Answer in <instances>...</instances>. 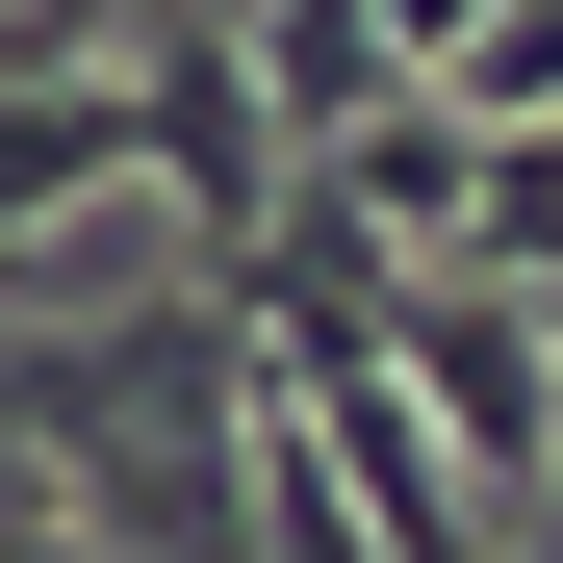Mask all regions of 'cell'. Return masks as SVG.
<instances>
[{
  "instance_id": "obj_3",
  "label": "cell",
  "mask_w": 563,
  "mask_h": 563,
  "mask_svg": "<svg viewBox=\"0 0 563 563\" xmlns=\"http://www.w3.org/2000/svg\"><path fill=\"white\" fill-rule=\"evenodd\" d=\"M308 206H358L385 256H461V206H487V129H461V103H385L358 154H308Z\"/></svg>"
},
{
  "instance_id": "obj_1",
  "label": "cell",
  "mask_w": 563,
  "mask_h": 563,
  "mask_svg": "<svg viewBox=\"0 0 563 563\" xmlns=\"http://www.w3.org/2000/svg\"><path fill=\"white\" fill-rule=\"evenodd\" d=\"M385 358H410V410H435V461H461V487H487V512H538L563 487V308H512V282H410V308H385Z\"/></svg>"
},
{
  "instance_id": "obj_4",
  "label": "cell",
  "mask_w": 563,
  "mask_h": 563,
  "mask_svg": "<svg viewBox=\"0 0 563 563\" xmlns=\"http://www.w3.org/2000/svg\"><path fill=\"white\" fill-rule=\"evenodd\" d=\"M231 538H256V563H385V512L333 487V435L282 410V385H256V435H231Z\"/></svg>"
},
{
  "instance_id": "obj_5",
  "label": "cell",
  "mask_w": 563,
  "mask_h": 563,
  "mask_svg": "<svg viewBox=\"0 0 563 563\" xmlns=\"http://www.w3.org/2000/svg\"><path fill=\"white\" fill-rule=\"evenodd\" d=\"M77 179H154V103H129V77H52V103H0V231H52Z\"/></svg>"
},
{
  "instance_id": "obj_8",
  "label": "cell",
  "mask_w": 563,
  "mask_h": 563,
  "mask_svg": "<svg viewBox=\"0 0 563 563\" xmlns=\"http://www.w3.org/2000/svg\"><path fill=\"white\" fill-rule=\"evenodd\" d=\"M0 563H77V538H0Z\"/></svg>"
},
{
  "instance_id": "obj_6",
  "label": "cell",
  "mask_w": 563,
  "mask_h": 563,
  "mask_svg": "<svg viewBox=\"0 0 563 563\" xmlns=\"http://www.w3.org/2000/svg\"><path fill=\"white\" fill-rule=\"evenodd\" d=\"M461 282L563 308V129H487V206H461Z\"/></svg>"
},
{
  "instance_id": "obj_7",
  "label": "cell",
  "mask_w": 563,
  "mask_h": 563,
  "mask_svg": "<svg viewBox=\"0 0 563 563\" xmlns=\"http://www.w3.org/2000/svg\"><path fill=\"white\" fill-rule=\"evenodd\" d=\"M385 26H410V77H461V52L512 26V0H385Z\"/></svg>"
},
{
  "instance_id": "obj_2",
  "label": "cell",
  "mask_w": 563,
  "mask_h": 563,
  "mask_svg": "<svg viewBox=\"0 0 563 563\" xmlns=\"http://www.w3.org/2000/svg\"><path fill=\"white\" fill-rule=\"evenodd\" d=\"M256 77H282V154H358L385 103H435L385 0H256Z\"/></svg>"
}]
</instances>
